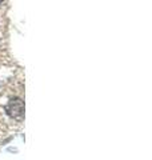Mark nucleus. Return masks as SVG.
<instances>
[{
	"label": "nucleus",
	"mask_w": 152,
	"mask_h": 160,
	"mask_svg": "<svg viewBox=\"0 0 152 160\" xmlns=\"http://www.w3.org/2000/svg\"><path fill=\"white\" fill-rule=\"evenodd\" d=\"M2 2H3V0H0V3H2Z\"/></svg>",
	"instance_id": "f03ea898"
},
{
	"label": "nucleus",
	"mask_w": 152,
	"mask_h": 160,
	"mask_svg": "<svg viewBox=\"0 0 152 160\" xmlns=\"http://www.w3.org/2000/svg\"><path fill=\"white\" fill-rule=\"evenodd\" d=\"M7 112L11 115L15 119H22L24 115V104L20 99H13L8 103V106L6 107Z\"/></svg>",
	"instance_id": "f257e3e1"
}]
</instances>
